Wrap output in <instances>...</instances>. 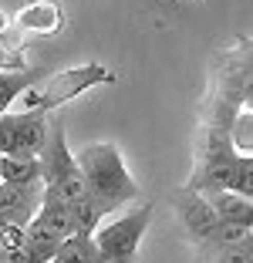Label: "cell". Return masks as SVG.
<instances>
[{
    "label": "cell",
    "mask_w": 253,
    "mask_h": 263,
    "mask_svg": "<svg viewBox=\"0 0 253 263\" xmlns=\"http://www.w3.org/2000/svg\"><path fill=\"white\" fill-rule=\"evenodd\" d=\"M75 162L84 176L88 196L98 199L108 213L125 206V202H132V199H138V182L129 176L122 152L112 142H92V145L78 148Z\"/></svg>",
    "instance_id": "cell-1"
},
{
    "label": "cell",
    "mask_w": 253,
    "mask_h": 263,
    "mask_svg": "<svg viewBox=\"0 0 253 263\" xmlns=\"http://www.w3.org/2000/svg\"><path fill=\"white\" fill-rule=\"evenodd\" d=\"M41 162V186L51 196H58L61 202H78L88 196V186H84V176L75 162V152L68 148V132H64V122H51L47 125V142L44 152L38 155Z\"/></svg>",
    "instance_id": "cell-2"
},
{
    "label": "cell",
    "mask_w": 253,
    "mask_h": 263,
    "mask_svg": "<svg viewBox=\"0 0 253 263\" xmlns=\"http://www.w3.org/2000/svg\"><path fill=\"white\" fill-rule=\"evenodd\" d=\"M108 78L112 74H108L101 64H88V68H71V71H64V74H58V78H47V81H34V85L14 101L17 105L14 115H27V111H41V115H44L51 105L75 98L81 88L95 85V81H108Z\"/></svg>",
    "instance_id": "cell-3"
},
{
    "label": "cell",
    "mask_w": 253,
    "mask_h": 263,
    "mask_svg": "<svg viewBox=\"0 0 253 263\" xmlns=\"http://www.w3.org/2000/svg\"><path fill=\"white\" fill-rule=\"evenodd\" d=\"M152 213H155L152 202H142L138 209H132V213H125V216L101 223L98 230L92 233V240H95V247H98V253H112V256L135 260L138 243H142L149 223H152Z\"/></svg>",
    "instance_id": "cell-4"
},
{
    "label": "cell",
    "mask_w": 253,
    "mask_h": 263,
    "mask_svg": "<svg viewBox=\"0 0 253 263\" xmlns=\"http://www.w3.org/2000/svg\"><path fill=\"white\" fill-rule=\"evenodd\" d=\"M172 206H176V216L183 223V230L189 233L192 247H203L216 230V216H213V209H209V202L200 193H192V189H179L172 196Z\"/></svg>",
    "instance_id": "cell-5"
},
{
    "label": "cell",
    "mask_w": 253,
    "mask_h": 263,
    "mask_svg": "<svg viewBox=\"0 0 253 263\" xmlns=\"http://www.w3.org/2000/svg\"><path fill=\"white\" fill-rule=\"evenodd\" d=\"M41 196H44L41 182H34V186H0V219L27 226L34 219V213L41 209Z\"/></svg>",
    "instance_id": "cell-6"
},
{
    "label": "cell",
    "mask_w": 253,
    "mask_h": 263,
    "mask_svg": "<svg viewBox=\"0 0 253 263\" xmlns=\"http://www.w3.org/2000/svg\"><path fill=\"white\" fill-rule=\"evenodd\" d=\"M47 118L41 111H27V115H17V139H14V155L17 159H38L44 152L47 142Z\"/></svg>",
    "instance_id": "cell-7"
},
{
    "label": "cell",
    "mask_w": 253,
    "mask_h": 263,
    "mask_svg": "<svg viewBox=\"0 0 253 263\" xmlns=\"http://www.w3.org/2000/svg\"><path fill=\"white\" fill-rule=\"evenodd\" d=\"M213 209L216 223H243V226H253V202L243 199L237 193H213V196H203Z\"/></svg>",
    "instance_id": "cell-8"
},
{
    "label": "cell",
    "mask_w": 253,
    "mask_h": 263,
    "mask_svg": "<svg viewBox=\"0 0 253 263\" xmlns=\"http://www.w3.org/2000/svg\"><path fill=\"white\" fill-rule=\"evenodd\" d=\"M34 182H41V162L38 159L0 155V186H34Z\"/></svg>",
    "instance_id": "cell-9"
},
{
    "label": "cell",
    "mask_w": 253,
    "mask_h": 263,
    "mask_svg": "<svg viewBox=\"0 0 253 263\" xmlns=\"http://www.w3.org/2000/svg\"><path fill=\"white\" fill-rule=\"evenodd\" d=\"M68 213H71V230L81 233V236H92V233L101 226V219L108 216V209L101 206L98 199H92V196H84V199L71 202Z\"/></svg>",
    "instance_id": "cell-10"
},
{
    "label": "cell",
    "mask_w": 253,
    "mask_h": 263,
    "mask_svg": "<svg viewBox=\"0 0 253 263\" xmlns=\"http://www.w3.org/2000/svg\"><path fill=\"white\" fill-rule=\"evenodd\" d=\"M95 256H98V247H95L92 236L71 233V236H64V240L58 243L51 263H95Z\"/></svg>",
    "instance_id": "cell-11"
},
{
    "label": "cell",
    "mask_w": 253,
    "mask_h": 263,
    "mask_svg": "<svg viewBox=\"0 0 253 263\" xmlns=\"http://www.w3.org/2000/svg\"><path fill=\"white\" fill-rule=\"evenodd\" d=\"M34 81H38V78H34L31 68H24V71H0V115H7L10 105H14V101L21 98Z\"/></svg>",
    "instance_id": "cell-12"
},
{
    "label": "cell",
    "mask_w": 253,
    "mask_h": 263,
    "mask_svg": "<svg viewBox=\"0 0 253 263\" xmlns=\"http://www.w3.org/2000/svg\"><path fill=\"white\" fill-rule=\"evenodd\" d=\"M226 135H230V145L237 155H250V148H253V111L250 108L237 111L230 128H226Z\"/></svg>",
    "instance_id": "cell-13"
},
{
    "label": "cell",
    "mask_w": 253,
    "mask_h": 263,
    "mask_svg": "<svg viewBox=\"0 0 253 263\" xmlns=\"http://www.w3.org/2000/svg\"><path fill=\"white\" fill-rule=\"evenodd\" d=\"M200 263H253V243L243 247H200Z\"/></svg>",
    "instance_id": "cell-14"
},
{
    "label": "cell",
    "mask_w": 253,
    "mask_h": 263,
    "mask_svg": "<svg viewBox=\"0 0 253 263\" xmlns=\"http://www.w3.org/2000/svg\"><path fill=\"white\" fill-rule=\"evenodd\" d=\"M243 243H253L250 226H243V223H216L213 236H209L203 247H243Z\"/></svg>",
    "instance_id": "cell-15"
},
{
    "label": "cell",
    "mask_w": 253,
    "mask_h": 263,
    "mask_svg": "<svg viewBox=\"0 0 253 263\" xmlns=\"http://www.w3.org/2000/svg\"><path fill=\"white\" fill-rule=\"evenodd\" d=\"M226 193L253 199V155H240L237 159V169H233V179H230V189Z\"/></svg>",
    "instance_id": "cell-16"
},
{
    "label": "cell",
    "mask_w": 253,
    "mask_h": 263,
    "mask_svg": "<svg viewBox=\"0 0 253 263\" xmlns=\"http://www.w3.org/2000/svg\"><path fill=\"white\" fill-rule=\"evenodd\" d=\"M14 139H17V115L7 111V115H0V155H14Z\"/></svg>",
    "instance_id": "cell-17"
},
{
    "label": "cell",
    "mask_w": 253,
    "mask_h": 263,
    "mask_svg": "<svg viewBox=\"0 0 253 263\" xmlns=\"http://www.w3.org/2000/svg\"><path fill=\"white\" fill-rule=\"evenodd\" d=\"M95 263H135V260H125V256H112V253H98Z\"/></svg>",
    "instance_id": "cell-18"
},
{
    "label": "cell",
    "mask_w": 253,
    "mask_h": 263,
    "mask_svg": "<svg viewBox=\"0 0 253 263\" xmlns=\"http://www.w3.org/2000/svg\"><path fill=\"white\" fill-rule=\"evenodd\" d=\"M0 27H4V17H0Z\"/></svg>",
    "instance_id": "cell-19"
}]
</instances>
